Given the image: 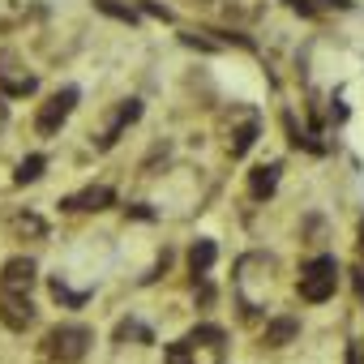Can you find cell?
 <instances>
[{
    "label": "cell",
    "mask_w": 364,
    "mask_h": 364,
    "mask_svg": "<svg viewBox=\"0 0 364 364\" xmlns=\"http://www.w3.org/2000/svg\"><path fill=\"white\" fill-rule=\"evenodd\" d=\"M228 355V334L219 326H193L185 338L167 347V364H223Z\"/></svg>",
    "instance_id": "cell-1"
},
{
    "label": "cell",
    "mask_w": 364,
    "mask_h": 364,
    "mask_svg": "<svg viewBox=\"0 0 364 364\" xmlns=\"http://www.w3.org/2000/svg\"><path fill=\"white\" fill-rule=\"evenodd\" d=\"M90 343H95V334H90L86 326L65 321V326H52V330L43 334L39 355H43V360H52V364H77V360L90 351Z\"/></svg>",
    "instance_id": "cell-2"
},
{
    "label": "cell",
    "mask_w": 364,
    "mask_h": 364,
    "mask_svg": "<svg viewBox=\"0 0 364 364\" xmlns=\"http://www.w3.org/2000/svg\"><path fill=\"white\" fill-rule=\"evenodd\" d=\"M334 287H338V262H334V257H313V262L300 270V296H304L309 304L330 300Z\"/></svg>",
    "instance_id": "cell-3"
},
{
    "label": "cell",
    "mask_w": 364,
    "mask_h": 364,
    "mask_svg": "<svg viewBox=\"0 0 364 364\" xmlns=\"http://www.w3.org/2000/svg\"><path fill=\"white\" fill-rule=\"evenodd\" d=\"M73 103H77V86H65V90H56V95H52V99L39 107V116H35V129H39L43 137H56V133H60V124L69 120Z\"/></svg>",
    "instance_id": "cell-4"
},
{
    "label": "cell",
    "mask_w": 364,
    "mask_h": 364,
    "mask_svg": "<svg viewBox=\"0 0 364 364\" xmlns=\"http://www.w3.org/2000/svg\"><path fill=\"white\" fill-rule=\"evenodd\" d=\"M35 287V262L31 257H9L0 270V291L5 296H31Z\"/></svg>",
    "instance_id": "cell-5"
},
{
    "label": "cell",
    "mask_w": 364,
    "mask_h": 364,
    "mask_svg": "<svg viewBox=\"0 0 364 364\" xmlns=\"http://www.w3.org/2000/svg\"><path fill=\"white\" fill-rule=\"evenodd\" d=\"M0 321H5L9 330H26L35 321L31 296H0Z\"/></svg>",
    "instance_id": "cell-6"
},
{
    "label": "cell",
    "mask_w": 364,
    "mask_h": 364,
    "mask_svg": "<svg viewBox=\"0 0 364 364\" xmlns=\"http://www.w3.org/2000/svg\"><path fill=\"white\" fill-rule=\"evenodd\" d=\"M137 116H141V103H137V99H129V103H120V112L112 116V124H107V129L99 133V150H112V146L120 141V133H124V129H129V124H133Z\"/></svg>",
    "instance_id": "cell-7"
},
{
    "label": "cell",
    "mask_w": 364,
    "mask_h": 364,
    "mask_svg": "<svg viewBox=\"0 0 364 364\" xmlns=\"http://www.w3.org/2000/svg\"><path fill=\"white\" fill-rule=\"evenodd\" d=\"M112 202H116V193H112L107 185H90V189H82V193L65 198V202H60V210H107Z\"/></svg>",
    "instance_id": "cell-8"
},
{
    "label": "cell",
    "mask_w": 364,
    "mask_h": 364,
    "mask_svg": "<svg viewBox=\"0 0 364 364\" xmlns=\"http://www.w3.org/2000/svg\"><path fill=\"white\" fill-rule=\"evenodd\" d=\"M274 185H279V163H266V167H257L253 176H249V193L262 202V198H270L274 193Z\"/></svg>",
    "instance_id": "cell-9"
},
{
    "label": "cell",
    "mask_w": 364,
    "mask_h": 364,
    "mask_svg": "<svg viewBox=\"0 0 364 364\" xmlns=\"http://www.w3.org/2000/svg\"><path fill=\"white\" fill-rule=\"evenodd\" d=\"M296 330H300V321H296V317H279V321H270V326H266L262 343H266V347H287V343L296 338Z\"/></svg>",
    "instance_id": "cell-10"
},
{
    "label": "cell",
    "mask_w": 364,
    "mask_h": 364,
    "mask_svg": "<svg viewBox=\"0 0 364 364\" xmlns=\"http://www.w3.org/2000/svg\"><path fill=\"white\" fill-rule=\"evenodd\" d=\"M253 141H257V120H253V116H245V124H240V129H232V137H228L232 159L249 154V146H253Z\"/></svg>",
    "instance_id": "cell-11"
},
{
    "label": "cell",
    "mask_w": 364,
    "mask_h": 364,
    "mask_svg": "<svg viewBox=\"0 0 364 364\" xmlns=\"http://www.w3.org/2000/svg\"><path fill=\"white\" fill-rule=\"evenodd\" d=\"M215 257H219L215 240H198V245L189 249V270H193V274H206V270L215 266Z\"/></svg>",
    "instance_id": "cell-12"
},
{
    "label": "cell",
    "mask_w": 364,
    "mask_h": 364,
    "mask_svg": "<svg viewBox=\"0 0 364 364\" xmlns=\"http://www.w3.org/2000/svg\"><path fill=\"white\" fill-rule=\"evenodd\" d=\"M35 77L31 73H9V69H0V90L5 95H35Z\"/></svg>",
    "instance_id": "cell-13"
},
{
    "label": "cell",
    "mask_w": 364,
    "mask_h": 364,
    "mask_svg": "<svg viewBox=\"0 0 364 364\" xmlns=\"http://www.w3.org/2000/svg\"><path fill=\"white\" fill-rule=\"evenodd\" d=\"M9 228H14L18 236H31V240L48 236V223H43L39 215H31V210H26V215H14V219H9Z\"/></svg>",
    "instance_id": "cell-14"
},
{
    "label": "cell",
    "mask_w": 364,
    "mask_h": 364,
    "mask_svg": "<svg viewBox=\"0 0 364 364\" xmlns=\"http://www.w3.org/2000/svg\"><path fill=\"white\" fill-rule=\"evenodd\" d=\"M43 167H48V159H43V154H26V159L18 163V171H14V185H31V180H39V176H43Z\"/></svg>",
    "instance_id": "cell-15"
},
{
    "label": "cell",
    "mask_w": 364,
    "mask_h": 364,
    "mask_svg": "<svg viewBox=\"0 0 364 364\" xmlns=\"http://www.w3.org/2000/svg\"><path fill=\"white\" fill-rule=\"evenodd\" d=\"M95 9H99V14H107V18H120V22H129V26L137 22V14H133L129 5H116V0H95Z\"/></svg>",
    "instance_id": "cell-16"
},
{
    "label": "cell",
    "mask_w": 364,
    "mask_h": 364,
    "mask_svg": "<svg viewBox=\"0 0 364 364\" xmlns=\"http://www.w3.org/2000/svg\"><path fill=\"white\" fill-rule=\"evenodd\" d=\"M287 5H291L296 14H304V18H317V14H321V5H317V0H287Z\"/></svg>",
    "instance_id": "cell-17"
},
{
    "label": "cell",
    "mask_w": 364,
    "mask_h": 364,
    "mask_svg": "<svg viewBox=\"0 0 364 364\" xmlns=\"http://www.w3.org/2000/svg\"><path fill=\"white\" fill-rule=\"evenodd\" d=\"M141 9H146V14H154V18H163V22H167V18H171V14H167V9H163V5H154V0H141Z\"/></svg>",
    "instance_id": "cell-18"
},
{
    "label": "cell",
    "mask_w": 364,
    "mask_h": 364,
    "mask_svg": "<svg viewBox=\"0 0 364 364\" xmlns=\"http://www.w3.org/2000/svg\"><path fill=\"white\" fill-rule=\"evenodd\" d=\"M5 120H9V112H5V103H0V129H5Z\"/></svg>",
    "instance_id": "cell-19"
},
{
    "label": "cell",
    "mask_w": 364,
    "mask_h": 364,
    "mask_svg": "<svg viewBox=\"0 0 364 364\" xmlns=\"http://www.w3.org/2000/svg\"><path fill=\"white\" fill-rule=\"evenodd\" d=\"M360 249H364V228H360Z\"/></svg>",
    "instance_id": "cell-20"
}]
</instances>
